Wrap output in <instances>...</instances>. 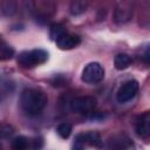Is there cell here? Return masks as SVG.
Segmentation results:
<instances>
[{"label":"cell","mask_w":150,"mask_h":150,"mask_svg":"<svg viewBox=\"0 0 150 150\" xmlns=\"http://www.w3.org/2000/svg\"><path fill=\"white\" fill-rule=\"evenodd\" d=\"M48 97L38 89H25L20 95V105L28 116H36L47 107Z\"/></svg>","instance_id":"obj_1"},{"label":"cell","mask_w":150,"mask_h":150,"mask_svg":"<svg viewBox=\"0 0 150 150\" xmlns=\"http://www.w3.org/2000/svg\"><path fill=\"white\" fill-rule=\"evenodd\" d=\"M48 60V53L43 49H33L26 50L19 54L18 63L23 68H32L39 64L45 63Z\"/></svg>","instance_id":"obj_2"},{"label":"cell","mask_w":150,"mask_h":150,"mask_svg":"<svg viewBox=\"0 0 150 150\" xmlns=\"http://www.w3.org/2000/svg\"><path fill=\"white\" fill-rule=\"evenodd\" d=\"M104 79V68L98 62H89L87 66H84L81 80L87 84H96L100 83Z\"/></svg>","instance_id":"obj_3"},{"label":"cell","mask_w":150,"mask_h":150,"mask_svg":"<svg viewBox=\"0 0 150 150\" xmlns=\"http://www.w3.org/2000/svg\"><path fill=\"white\" fill-rule=\"evenodd\" d=\"M97 105L94 96H77L70 101V109L76 114H90Z\"/></svg>","instance_id":"obj_4"},{"label":"cell","mask_w":150,"mask_h":150,"mask_svg":"<svg viewBox=\"0 0 150 150\" xmlns=\"http://www.w3.org/2000/svg\"><path fill=\"white\" fill-rule=\"evenodd\" d=\"M87 145H91V146H102L103 142L102 138L100 136V134L97 131H87V132H81L79 135H76L73 148L75 149H83Z\"/></svg>","instance_id":"obj_5"},{"label":"cell","mask_w":150,"mask_h":150,"mask_svg":"<svg viewBox=\"0 0 150 150\" xmlns=\"http://www.w3.org/2000/svg\"><path fill=\"white\" fill-rule=\"evenodd\" d=\"M139 84L136 80L125 81L116 93V100L118 103H127L131 101L138 93Z\"/></svg>","instance_id":"obj_6"},{"label":"cell","mask_w":150,"mask_h":150,"mask_svg":"<svg viewBox=\"0 0 150 150\" xmlns=\"http://www.w3.org/2000/svg\"><path fill=\"white\" fill-rule=\"evenodd\" d=\"M135 132L141 138H148L150 136V110L139 115L135 122Z\"/></svg>","instance_id":"obj_7"},{"label":"cell","mask_w":150,"mask_h":150,"mask_svg":"<svg viewBox=\"0 0 150 150\" xmlns=\"http://www.w3.org/2000/svg\"><path fill=\"white\" fill-rule=\"evenodd\" d=\"M80 42H81V40H80L79 36L68 34L67 32H64L62 35H60V36L55 40L56 46H57L60 49H62V50H69V49L76 48V47L80 45Z\"/></svg>","instance_id":"obj_8"},{"label":"cell","mask_w":150,"mask_h":150,"mask_svg":"<svg viewBox=\"0 0 150 150\" xmlns=\"http://www.w3.org/2000/svg\"><path fill=\"white\" fill-rule=\"evenodd\" d=\"M132 18V9L129 6L125 5H120L116 7L115 9V14H114V20L117 23H125L128 21H130Z\"/></svg>","instance_id":"obj_9"},{"label":"cell","mask_w":150,"mask_h":150,"mask_svg":"<svg viewBox=\"0 0 150 150\" xmlns=\"http://www.w3.org/2000/svg\"><path fill=\"white\" fill-rule=\"evenodd\" d=\"M131 62H132L131 57L125 53H120L114 57V66L117 70L127 69L131 64Z\"/></svg>","instance_id":"obj_10"},{"label":"cell","mask_w":150,"mask_h":150,"mask_svg":"<svg viewBox=\"0 0 150 150\" xmlns=\"http://www.w3.org/2000/svg\"><path fill=\"white\" fill-rule=\"evenodd\" d=\"M1 13L4 16H12L16 13V2L15 0H2L1 2Z\"/></svg>","instance_id":"obj_11"},{"label":"cell","mask_w":150,"mask_h":150,"mask_svg":"<svg viewBox=\"0 0 150 150\" xmlns=\"http://www.w3.org/2000/svg\"><path fill=\"white\" fill-rule=\"evenodd\" d=\"M87 11V2L84 0H73L69 6V12L71 15H80Z\"/></svg>","instance_id":"obj_12"},{"label":"cell","mask_w":150,"mask_h":150,"mask_svg":"<svg viewBox=\"0 0 150 150\" xmlns=\"http://www.w3.org/2000/svg\"><path fill=\"white\" fill-rule=\"evenodd\" d=\"M14 56V49L7 45L5 41L1 42V47H0V59L1 61H7L11 60Z\"/></svg>","instance_id":"obj_13"},{"label":"cell","mask_w":150,"mask_h":150,"mask_svg":"<svg viewBox=\"0 0 150 150\" xmlns=\"http://www.w3.org/2000/svg\"><path fill=\"white\" fill-rule=\"evenodd\" d=\"M71 131H73V127H71V124L66 123V122L59 124L57 128H56V132H57V135H59L61 138H68V137L70 136Z\"/></svg>","instance_id":"obj_14"},{"label":"cell","mask_w":150,"mask_h":150,"mask_svg":"<svg viewBox=\"0 0 150 150\" xmlns=\"http://www.w3.org/2000/svg\"><path fill=\"white\" fill-rule=\"evenodd\" d=\"M28 146V139L25 136H18L12 141V148L15 150H23Z\"/></svg>","instance_id":"obj_15"},{"label":"cell","mask_w":150,"mask_h":150,"mask_svg":"<svg viewBox=\"0 0 150 150\" xmlns=\"http://www.w3.org/2000/svg\"><path fill=\"white\" fill-rule=\"evenodd\" d=\"M64 32H66V30H64V28H63L61 25H54V26H52V27H50L49 35H50V38L55 41V40H56L60 35H62Z\"/></svg>","instance_id":"obj_16"},{"label":"cell","mask_w":150,"mask_h":150,"mask_svg":"<svg viewBox=\"0 0 150 150\" xmlns=\"http://www.w3.org/2000/svg\"><path fill=\"white\" fill-rule=\"evenodd\" d=\"M1 137L2 138H6V137H9L13 132H14V129L12 125L7 124V123H2L1 124Z\"/></svg>","instance_id":"obj_17"},{"label":"cell","mask_w":150,"mask_h":150,"mask_svg":"<svg viewBox=\"0 0 150 150\" xmlns=\"http://www.w3.org/2000/svg\"><path fill=\"white\" fill-rule=\"evenodd\" d=\"M142 60H143L145 63L150 64V43L144 48L143 54H142Z\"/></svg>","instance_id":"obj_18"}]
</instances>
